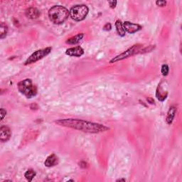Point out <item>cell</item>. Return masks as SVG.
<instances>
[{"label": "cell", "mask_w": 182, "mask_h": 182, "mask_svg": "<svg viewBox=\"0 0 182 182\" xmlns=\"http://www.w3.org/2000/svg\"><path fill=\"white\" fill-rule=\"evenodd\" d=\"M18 90L27 98H32L37 96V86L33 83L32 81L29 78L20 81L18 83Z\"/></svg>", "instance_id": "cell-3"}, {"label": "cell", "mask_w": 182, "mask_h": 182, "mask_svg": "<svg viewBox=\"0 0 182 182\" xmlns=\"http://www.w3.org/2000/svg\"><path fill=\"white\" fill-rule=\"evenodd\" d=\"M12 136V131L10 128L7 126H2L0 127V140L2 142H6L9 141Z\"/></svg>", "instance_id": "cell-8"}, {"label": "cell", "mask_w": 182, "mask_h": 182, "mask_svg": "<svg viewBox=\"0 0 182 182\" xmlns=\"http://www.w3.org/2000/svg\"><path fill=\"white\" fill-rule=\"evenodd\" d=\"M111 29H112V26H111V24H110V23H107V24L103 27V30L107 31V32L110 31L111 30Z\"/></svg>", "instance_id": "cell-18"}, {"label": "cell", "mask_w": 182, "mask_h": 182, "mask_svg": "<svg viewBox=\"0 0 182 182\" xmlns=\"http://www.w3.org/2000/svg\"><path fill=\"white\" fill-rule=\"evenodd\" d=\"M52 48L51 47H47L46 48H43V49H40L38 51H36L31 55L29 58H27V60L26 61L25 65H29V64H32L36 63L37 61L42 59L43 58H44L45 56L51 53Z\"/></svg>", "instance_id": "cell-6"}, {"label": "cell", "mask_w": 182, "mask_h": 182, "mask_svg": "<svg viewBox=\"0 0 182 182\" xmlns=\"http://www.w3.org/2000/svg\"><path fill=\"white\" fill-rule=\"evenodd\" d=\"M176 112V107L175 106H171L170 110H169L167 116H166V123L169 125H171L172 123L173 120L174 119V117H175V114Z\"/></svg>", "instance_id": "cell-12"}, {"label": "cell", "mask_w": 182, "mask_h": 182, "mask_svg": "<svg viewBox=\"0 0 182 182\" xmlns=\"http://www.w3.org/2000/svg\"><path fill=\"white\" fill-rule=\"evenodd\" d=\"M70 15V12L63 6L56 5L48 11V17L51 22L55 24H61L65 22Z\"/></svg>", "instance_id": "cell-2"}, {"label": "cell", "mask_w": 182, "mask_h": 182, "mask_svg": "<svg viewBox=\"0 0 182 182\" xmlns=\"http://www.w3.org/2000/svg\"><path fill=\"white\" fill-rule=\"evenodd\" d=\"M66 54L69 56H74V57H81L84 54L83 48L81 47H76L70 48L66 50Z\"/></svg>", "instance_id": "cell-9"}, {"label": "cell", "mask_w": 182, "mask_h": 182, "mask_svg": "<svg viewBox=\"0 0 182 182\" xmlns=\"http://www.w3.org/2000/svg\"><path fill=\"white\" fill-rule=\"evenodd\" d=\"M156 4L159 7H165L166 4V1H157L156 2Z\"/></svg>", "instance_id": "cell-21"}, {"label": "cell", "mask_w": 182, "mask_h": 182, "mask_svg": "<svg viewBox=\"0 0 182 182\" xmlns=\"http://www.w3.org/2000/svg\"><path fill=\"white\" fill-rule=\"evenodd\" d=\"M30 108H31V110H37L38 109V106L37 104L34 103V104L30 105Z\"/></svg>", "instance_id": "cell-23"}, {"label": "cell", "mask_w": 182, "mask_h": 182, "mask_svg": "<svg viewBox=\"0 0 182 182\" xmlns=\"http://www.w3.org/2000/svg\"><path fill=\"white\" fill-rule=\"evenodd\" d=\"M79 166H80L81 168H83V169L88 167V163L86 162V161H81L80 163H79Z\"/></svg>", "instance_id": "cell-19"}, {"label": "cell", "mask_w": 182, "mask_h": 182, "mask_svg": "<svg viewBox=\"0 0 182 182\" xmlns=\"http://www.w3.org/2000/svg\"><path fill=\"white\" fill-rule=\"evenodd\" d=\"M115 28H116L117 33L119 36H120V37L125 36L126 32H125V28L123 27V24L120 20H117L116 22H115Z\"/></svg>", "instance_id": "cell-14"}, {"label": "cell", "mask_w": 182, "mask_h": 182, "mask_svg": "<svg viewBox=\"0 0 182 182\" xmlns=\"http://www.w3.org/2000/svg\"><path fill=\"white\" fill-rule=\"evenodd\" d=\"M55 123L60 126L72 128L87 133H100L109 130V127L102 124L78 119H61L56 120Z\"/></svg>", "instance_id": "cell-1"}, {"label": "cell", "mask_w": 182, "mask_h": 182, "mask_svg": "<svg viewBox=\"0 0 182 182\" xmlns=\"http://www.w3.org/2000/svg\"><path fill=\"white\" fill-rule=\"evenodd\" d=\"M36 174H36L34 170H33L31 169V170H28L27 171H26V173L24 174V176L28 181H32L33 180V179L36 176Z\"/></svg>", "instance_id": "cell-16"}, {"label": "cell", "mask_w": 182, "mask_h": 182, "mask_svg": "<svg viewBox=\"0 0 182 182\" xmlns=\"http://www.w3.org/2000/svg\"><path fill=\"white\" fill-rule=\"evenodd\" d=\"M108 3H109L110 8L114 9V8H115V7H116L117 2V1H109Z\"/></svg>", "instance_id": "cell-20"}, {"label": "cell", "mask_w": 182, "mask_h": 182, "mask_svg": "<svg viewBox=\"0 0 182 182\" xmlns=\"http://www.w3.org/2000/svg\"><path fill=\"white\" fill-rule=\"evenodd\" d=\"M0 112H1V120H2L4 118L5 115H6V114H7V111L4 109L2 108L1 110H0Z\"/></svg>", "instance_id": "cell-22"}, {"label": "cell", "mask_w": 182, "mask_h": 182, "mask_svg": "<svg viewBox=\"0 0 182 182\" xmlns=\"http://www.w3.org/2000/svg\"><path fill=\"white\" fill-rule=\"evenodd\" d=\"M40 12L35 7H30L26 10V16L32 19H35L40 16Z\"/></svg>", "instance_id": "cell-10"}, {"label": "cell", "mask_w": 182, "mask_h": 182, "mask_svg": "<svg viewBox=\"0 0 182 182\" xmlns=\"http://www.w3.org/2000/svg\"><path fill=\"white\" fill-rule=\"evenodd\" d=\"M89 9L86 5L80 4L73 7L70 10V16L76 22L83 21L88 14Z\"/></svg>", "instance_id": "cell-4"}, {"label": "cell", "mask_w": 182, "mask_h": 182, "mask_svg": "<svg viewBox=\"0 0 182 182\" xmlns=\"http://www.w3.org/2000/svg\"><path fill=\"white\" fill-rule=\"evenodd\" d=\"M58 163V159L57 157V156H56L55 154H52V155H49L47 158V160H46L44 162V165L46 166H47V167H51V166L56 165Z\"/></svg>", "instance_id": "cell-11"}, {"label": "cell", "mask_w": 182, "mask_h": 182, "mask_svg": "<svg viewBox=\"0 0 182 182\" xmlns=\"http://www.w3.org/2000/svg\"><path fill=\"white\" fill-rule=\"evenodd\" d=\"M147 101L149 102H150V103H151V104H154V103H155V101H154V100L152 98H147Z\"/></svg>", "instance_id": "cell-24"}, {"label": "cell", "mask_w": 182, "mask_h": 182, "mask_svg": "<svg viewBox=\"0 0 182 182\" xmlns=\"http://www.w3.org/2000/svg\"><path fill=\"white\" fill-rule=\"evenodd\" d=\"M7 33H8V27L4 23L2 22L1 25H0V38H1V39H3L7 37Z\"/></svg>", "instance_id": "cell-15"}, {"label": "cell", "mask_w": 182, "mask_h": 182, "mask_svg": "<svg viewBox=\"0 0 182 182\" xmlns=\"http://www.w3.org/2000/svg\"><path fill=\"white\" fill-rule=\"evenodd\" d=\"M123 27L125 28V32L129 33V34H135L138 31L142 29V26L137 24H134V23L130 22H125L123 24Z\"/></svg>", "instance_id": "cell-7"}, {"label": "cell", "mask_w": 182, "mask_h": 182, "mask_svg": "<svg viewBox=\"0 0 182 182\" xmlns=\"http://www.w3.org/2000/svg\"><path fill=\"white\" fill-rule=\"evenodd\" d=\"M142 44H135L134 46H132V47H130L128 48L127 50H126L124 52L120 53V54L117 55L114 57L113 58H112L110 60V63H116L117 61L126 59V58L131 57V56L138 54V53H141V51L142 50Z\"/></svg>", "instance_id": "cell-5"}, {"label": "cell", "mask_w": 182, "mask_h": 182, "mask_svg": "<svg viewBox=\"0 0 182 182\" xmlns=\"http://www.w3.org/2000/svg\"><path fill=\"white\" fill-rule=\"evenodd\" d=\"M169 71H170V68H169V66L167 64H164V65H162L161 69V72L162 73V75L165 76H167Z\"/></svg>", "instance_id": "cell-17"}, {"label": "cell", "mask_w": 182, "mask_h": 182, "mask_svg": "<svg viewBox=\"0 0 182 182\" xmlns=\"http://www.w3.org/2000/svg\"><path fill=\"white\" fill-rule=\"evenodd\" d=\"M84 34H78L74 37H71L70 38L66 41V43L68 44H71V45H75L77 44V43L80 42V41L82 40V38H83Z\"/></svg>", "instance_id": "cell-13"}, {"label": "cell", "mask_w": 182, "mask_h": 182, "mask_svg": "<svg viewBox=\"0 0 182 182\" xmlns=\"http://www.w3.org/2000/svg\"><path fill=\"white\" fill-rule=\"evenodd\" d=\"M117 181H125V179H117Z\"/></svg>", "instance_id": "cell-25"}]
</instances>
